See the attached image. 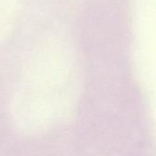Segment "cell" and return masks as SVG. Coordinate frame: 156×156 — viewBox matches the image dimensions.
<instances>
[]
</instances>
